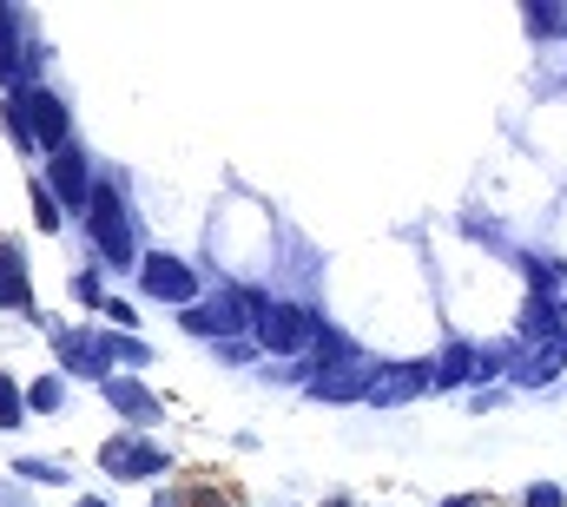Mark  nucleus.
Instances as JSON below:
<instances>
[{
  "label": "nucleus",
  "mask_w": 567,
  "mask_h": 507,
  "mask_svg": "<svg viewBox=\"0 0 567 507\" xmlns=\"http://www.w3.org/2000/svg\"><path fill=\"white\" fill-rule=\"evenodd\" d=\"M7 120H13V132H20V145L27 152H47V158H60L66 152V106L53 100V93H40V86H20L13 93V106H7Z\"/></svg>",
  "instance_id": "1"
},
{
  "label": "nucleus",
  "mask_w": 567,
  "mask_h": 507,
  "mask_svg": "<svg viewBox=\"0 0 567 507\" xmlns=\"http://www.w3.org/2000/svg\"><path fill=\"white\" fill-rule=\"evenodd\" d=\"M185 507H225V501H218V495H192Z\"/></svg>",
  "instance_id": "21"
},
{
  "label": "nucleus",
  "mask_w": 567,
  "mask_h": 507,
  "mask_svg": "<svg viewBox=\"0 0 567 507\" xmlns=\"http://www.w3.org/2000/svg\"><path fill=\"white\" fill-rule=\"evenodd\" d=\"M140 290H145V297H158V303L192 310V297H198V270H192L185 257L152 251V257H140Z\"/></svg>",
  "instance_id": "3"
},
{
  "label": "nucleus",
  "mask_w": 567,
  "mask_h": 507,
  "mask_svg": "<svg viewBox=\"0 0 567 507\" xmlns=\"http://www.w3.org/2000/svg\"><path fill=\"white\" fill-rule=\"evenodd\" d=\"M165 448H152V442H140V435H113L106 448H100V468L106 475H120V482H152V475H165Z\"/></svg>",
  "instance_id": "5"
},
{
  "label": "nucleus",
  "mask_w": 567,
  "mask_h": 507,
  "mask_svg": "<svg viewBox=\"0 0 567 507\" xmlns=\"http://www.w3.org/2000/svg\"><path fill=\"white\" fill-rule=\"evenodd\" d=\"M323 507H350V501H343V495H337V501H323Z\"/></svg>",
  "instance_id": "24"
},
{
  "label": "nucleus",
  "mask_w": 567,
  "mask_h": 507,
  "mask_svg": "<svg viewBox=\"0 0 567 507\" xmlns=\"http://www.w3.org/2000/svg\"><path fill=\"white\" fill-rule=\"evenodd\" d=\"M47 165H53V185H47V192H60L73 211H86L93 185H86V165H80V152H60V158H47Z\"/></svg>",
  "instance_id": "9"
},
{
  "label": "nucleus",
  "mask_w": 567,
  "mask_h": 507,
  "mask_svg": "<svg viewBox=\"0 0 567 507\" xmlns=\"http://www.w3.org/2000/svg\"><path fill=\"white\" fill-rule=\"evenodd\" d=\"M13 53H20V46H13V13L0 7V80H7V86H20V66H13Z\"/></svg>",
  "instance_id": "12"
},
{
  "label": "nucleus",
  "mask_w": 567,
  "mask_h": 507,
  "mask_svg": "<svg viewBox=\"0 0 567 507\" xmlns=\"http://www.w3.org/2000/svg\"><path fill=\"white\" fill-rule=\"evenodd\" d=\"M33 218H40V231H60V205H53L47 178H33Z\"/></svg>",
  "instance_id": "13"
},
{
  "label": "nucleus",
  "mask_w": 567,
  "mask_h": 507,
  "mask_svg": "<svg viewBox=\"0 0 567 507\" xmlns=\"http://www.w3.org/2000/svg\"><path fill=\"white\" fill-rule=\"evenodd\" d=\"M86 225H93V245L106 251L113 270H140V245H133V231H126V205H120L113 185H93V198H86Z\"/></svg>",
  "instance_id": "2"
},
{
  "label": "nucleus",
  "mask_w": 567,
  "mask_h": 507,
  "mask_svg": "<svg viewBox=\"0 0 567 507\" xmlns=\"http://www.w3.org/2000/svg\"><path fill=\"white\" fill-rule=\"evenodd\" d=\"M475 376H482V350L449 343V350H442V363H435V389H455V382H475Z\"/></svg>",
  "instance_id": "11"
},
{
  "label": "nucleus",
  "mask_w": 567,
  "mask_h": 507,
  "mask_svg": "<svg viewBox=\"0 0 567 507\" xmlns=\"http://www.w3.org/2000/svg\"><path fill=\"white\" fill-rule=\"evenodd\" d=\"M106 317H113V323H120V330H133V323H140V317H133V303H120V297H113V303H106Z\"/></svg>",
  "instance_id": "20"
},
{
  "label": "nucleus",
  "mask_w": 567,
  "mask_h": 507,
  "mask_svg": "<svg viewBox=\"0 0 567 507\" xmlns=\"http://www.w3.org/2000/svg\"><path fill=\"white\" fill-rule=\"evenodd\" d=\"M323 337V323L310 317V310H297V303H271L265 317H258V343H271L284 356H297V350H310Z\"/></svg>",
  "instance_id": "4"
},
{
  "label": "nucleus",
  "mask_w": 567,
  "mask_h": 507,
  "mask_svg": "<svg viewBox=\"0 0 567 507\" xmlns=\"http://www.w3.org/2000/svg\"><path fill=\"white\" fill-rule=\"evenodd\" d=\"M53 343H60V370H66V376L113 382V376H106V350H100V337H73V330H60Z\"/></svg>",
  "instance_id": "6"
},
{
  "label": "nucleus",
  "mask_w": 567,
  "mask_h": 507,
  "mask_svg": "<svg viewBox=\"0 0 567 507\" xmlns=\"http://www.w3.org/2000/svg\"><path fill=\"white\" fill-rule=\"evenodd\" d=\"M13 475H20V482H40V488L66 482V475H60V462H33V455H27V462H13Z\"/></svg>",
  "instance_id": "14"
},
{
  "label": "nucleus",
  "mask_w": 567,
  "mask_h": 507,
  "mask_svg": "<svg viewBox=\"0 0 567 507\" xmlns=\"http://www.w3.org/2000/svg\"><path fill=\"white\" fill-rule=\"evenodd\" d=\"M106 402H113L133 428H152V422H158V395H152L145 382H133V376H113V382H106Z\"/></svg>",
  "instance_id": "7"
},
{
  "label": "nucleus",
  "mask_w": 567,
  "mask_h": 507,
  "mask_svg": "<svg viewBox=\"0 0 567 507\" xmlns=\"http://www.w3.org/2000/svg\"><path fill=\"white\" fill-rule=\"evenodd\" d=\"M522 507H567V495L555 488V482H535V488L522 495Z\"/></svg>",
  "instance_id": "18"
},
{
  "label": "nucleus",
  "mask_w": 567,
  "mask_h": 507,
  "mask_svg": "<svg viewBox=\"0 0 567 507\" xmlns=\"http://www.w3.org/2000/svg\"><path fill=\"white\" fill-rule=\"evenodd\" d=\"M528 27L535 33H567V7H528Z\"/></svg>",
  "instance_id": "17"
},
{
  "label": "nucleus",
  "mask_w": 567,
  "mask_h": 507,
  "mask_svg": "<svg viewBox=\"0 0 567 507\" xmlns=\"http://www.w3.org/2000/svg\"><path fill=\"white\" fill-rule=\"evenodd\" d=\"M0 310H33L27 263H20V245H13V238H0Z\"/></svg>",
  "instance_id": "8"
},
{
  "label": "nucleus",
  "mask_w": 567,
  "mask_h": 507,
  "mask_svg": "<svg viewBox=\"0 0 567 507\" xmlns=\"http://www.w3.org/2000/svg\"><path fill=\"white\" fill-rule=\"evenodd\" d=\"M73 297H80V303H100V277H93V270H80V277H73Z\"/></svg>",
  "instance_id": "19"
},
{
  "label": "nucleus",
  "mask_w": 567,
  "mask_h": 507,
  "mask_svg": "<svg viewBox=\"0 0 567 507\" xmlns=\"http://www.w3.org/2000/svg\"><path fill=\"white\" fill-rule=\"evenodd\" d=\"M20 408H27V395L13 389V376H0V428H20Z\"/></svg>",
  "instance_id": "15"
},
{
  "label": "nucleus",
  "mask_w": 567,
  "mask_h": 507,
  "mask_svg": "<svg viewBox=\"0 0 567 507\" xmlns=\"http://www.w3.org/2000/svg\"><path fill=\"white\" fill-rule=\"evenodd\" d=\"M429 382L435 376H423V363H410V370H383V376L370 382V402H383V408H390V402H410V395H423Z\"/></svg>",
  "instance_id": "10"
},
{
  "label": "nucleus",
  "mask_w": 567,
  "mask_h": 507,
  "mask_svg": "<svg viewBox=\"0 0 567 507\" xmlns=\"http://www.w3.org/2000/svg\"><path fill=\"white\" fill-rule=\"evenodd\" d=\"M60 395H66V389H60V376H40L33 389H27V408H47V415H53V408H60Z\"/></svg>",
  "instance_id": "16"
},
{
  "label": "nucleus",
  "mask_w": 567,
  "mask_h": 507,
  "mask_svg": "<svg viewBox=\"0 0 567 507\" xmlns=\"http://www.w3.org/2000/svg\"><path fill=\"white\" fill-rule=\"evenodd\" d=\"M442 507H482V501H475V495H449Z\"/></svg>",
  "instance_id": "22"
},
{
  "label": "nucleus",
  "mask_w": 567,
  "mask_h": 507,
  "mask_svg": "<svg viewBox=\"0 0 567 507\" xmlns=\"http://www.w3.org/2000/svg\"><path fill=\"white\" fill-rule=\"evenodd\" d=\"M73 507H106V501H100V495H80V501H73Z\"/></svg>",
  "instance_id": "23"
}]
</instances>
